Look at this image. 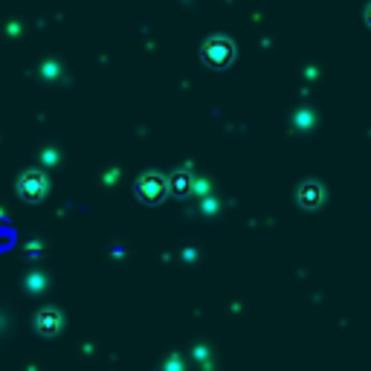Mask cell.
Here are the masks:
<instances>
[{
	"label": "cell",
	"mask_w": 371,
	"mask_h": 371,
	"mask_svg": "<svg viewBox=\"0 0 371 371\" xmlns=\"http://www.w3.org/2000/svg\"><path fill=\"white\" fill-rule=\"evenodd\" d=\"M44 191H47V177L41 174V171H26L21 177V195L26 200H38V198H44Z\"/></svg>",
	"instance_id": "6da1fadb"
},
{
	"label": "cell",
	"mask_w": 371,
	"mask_h": 371,
	"mask_svg": "<svg viewBox=\"0 0 371 371\" xmlns=\"http://www.w3.org/2000/svg\"><path fill=\"white\" fill-rule=\"evenodd\" d=\"M140 198H145V200H160L162 198V191H166V180H162V177H157V174H145L142 180H140Z\"/></svg>",
	"instance_id": "7a4b0ae2"
},
{
	"label": "cell",
	"mask_w": 371,
	"mask_h": 371,
	"mask_svg": "<svg viewBox=\"0 0 371 371\" xmlns=\"http://www.w3.org/2000/svg\"><path fill=\"white\" fill-rule=\"evenodd\" d=\"M229 52H232V47L226 44V41H209V44H206L203 59L212 61V64H224L229 59Z\"/></svg>",
	"instance_id": "3957f363"
},
{
	"label": "cell",
	"mask_w": 371,
	"mask_h": 371,
	"mask_svg": "<svg viewBox=\"0 0 371 371\" xmlns=\"http://www.w3.org/2000/svg\"><path fill=\"white\" fill-rule=\"evenodd\" d=\"M38 331L41 334H52V331H59V313L56 310H44L38 316Z\"/></svg>",
	"instance_id": "277c9868"
},
{
	"label": "cell",
	"mask_w": 371,
	"mask_h": 371,
	"mask_svg": "<svg viewBox=\"0 0 371 371\" xmlns=\"http://www.w3.org/2000/svg\"><path fill=\"white\" fill-rule=\"evenodd\" d=\"M189 183H191V180H189V174H183V171H180V174L174 177V191H186V189H189Z\"/></svg>",
	"instance_id": "5b68a950"
},
{
	"label": "cell",
	"mask_w": 371,
	"mask_h": 371,
	"mask_svg": "<svg viewBox=\"0 0 371 371\" xmlns=\"http://www.w3.org/2000/svg\"><path fill=\"white\" fill-rule=\"evenodd\" d=\"M368 21H371V9H368Z\"/></svg>",
	"instance_id": "8992f818"
}]
</instances>
